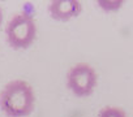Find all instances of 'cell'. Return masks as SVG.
Returning a JSON list of instances; mask_svg holds the SVG:
<instances>
[{
  "instance_id": "obj_1",
  "label": "cell",
  "mask_w": 133,
  "mask_h": 117,
  "mask_svg": "<svg viewBox=\"0 0 133 117\" xmlns=\"http://www.w3.org/2000/svg\"><path fill=\"white\" fill-rule=\"evenodd\" d=\"M35 107V94L24 79L9 81L0 92V109L8 117L29 116Z\"/></svg>"
},
{
  "instance_id": "obj_2",
  "label": "cell",
  "mask_w": 133,
  "mask_h": 117,
  "mask_svg": "<svg viewBox=\"0 0 133 117\" xmlns=\"http://www.w3.org/2000/svg\"><path fill=\"white\" fill-rule=\"evenodd\" d=\"M5 36L11 48H29L37 38V24L34 17L28 12L16 13L7 24Z\"/></svg>"
},
{
  "instance_id": "obj_3",
  "label": "cell",
  "mask_w": 133,
  "mask_h": 117,
  "mask_svg": "<svg viewBox=\"0 0 133 117\" xmlns=\"http://www.w3.org/2000/svg\"><path fill=\"white\" fill-rule=\"evenodd\" d=\"M66 87L77 98H88L90 96L98 83V74L95 69L86 64L78 63L69 68L66 73Z\"/></svg>"
},
{
  "instance_id": "obj_4",
  "label": "cell",
  "mask_w": 133,
  "mask_h": 117,
  "mask_svg": "<svg viewBox=\"0 0 133 117\" xmlns=\"http://www.w3.org/2000/svg\"><path fill=\"white\" fill-rule=\"evenodd\" d=\"M47 11L52 20L66 22L81 14L82 4L78 0H52L48 4Z\"/></svg>"
},
{
  "instance_id": "obj_5",
  "label": "cell",
  "mask_w": 133,
  "mask_h": 117,
  "mask_svg": "<svg viewBox=\"0 0 133 117\" xmlns=\"http://www.w3.org/2000/svg\"><path fill=\"white\" fill-rule=\"evenodd\" d=\"M95 4L106 12H115L123 7L124 2L123 0H114V2H111V0H98Z\"/></svg>"
},
{
  "instance_id": "obj_6",
  "label": "cell",
  "mask_w": 133,
  "mask_h": 117,
  "mask_svg": "<svg viewBox=\"0 0 133 117\" xmlns=\"http://www.w3.org/2000/svg\"><path fill=\"white\" fill-rule=\"evenodd\" d=\"M98 117H127V114L119 107H104L101 109Z\"/></svg>"
},
{
  "instance_id": "obj_7",
  "label": "cell",
  "mask_w": 133,
  "mask_h": 117,
  "mask_svg": "<svg viewBox=\"0 0 133 117\" xmlns=\"http://www.w3.org/2000/svg\"><path fill=\"white\" fill-rule=\"evenodd\" d=\"M3 20H4V13H3V8L0 7V29H2L3 25Z\"/></svg>"
}]
</instances>
